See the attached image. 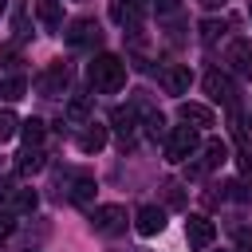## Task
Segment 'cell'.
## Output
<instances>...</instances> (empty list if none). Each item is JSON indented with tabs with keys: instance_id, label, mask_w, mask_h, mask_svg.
Segmentation results:
<instances>
[{
	"instance_id": "1",
	"label": "cell",
	"mask_w": 252,
	"mask_h": 252,
	"mask_svg": "<svg viewBox=\"0 0 252 252\" xmlns=\"http://www.w3.org/2000/svg\"><path fill=\"white\" fill-rule=\"evenodd\" d=\"M87 79H91V87H94L98 94H118V91L126 87V63H122L118 55L102 51V55H94V59H91Z\"/></svg>"
},
{
	"instance_id": "2",
	"label": "cell",
	"mask_w": 252,
	"mask_h": 252,
	"mask_svg": "<svg viewBox=\"0 0 252 252\" xmlns=\"http://www.w3.org/2000/svg\"><path fill=\"white\" fill-rule=\"evenodd\" d=\"M91 228H94L98 236H118V232H126V209H122V205H98V209H91Z\"/></svg>"
},
{
	"instance_id": "3",
	"label": "cell",
	"mask_w": 252,
	"mask_h": 252,
	"mask_svg": "<svg viewBox=\"0 0 252 252\" xmlns=\"http://www.w3.org/2000/svg\"><path fill=\"white\" fill-rule=\"evenodd\" d=\"M201 150V134L193 130V126H177L173 134H169V142H165V158L169 161H185V158H193Z\"/></svg>"
},
{
	"instance_id": "4",
	"label": "cell",
	"mask_w": 252,
	"mask_h": 252,
	"mask_svg": "<svg viewBox=\"0 0 252 252\" xmlns=\"http://www.w3.org/2000/svg\"><path fill=\"white\" fill-rule=\"evenodd\" d=\"M67 43L71 47H98L102 43V28L94 20H87V16L83 20H71L67 24Z\"/></svg>"
},
{
	"instance_id": "5",
	"label": "cell",
	"mask_w": 252,
	"mask_h": 252,
	"mask_svg": "<svg viewBox=\"0 0 252 252\" xmlns=\"http://www.w3.org/2000/svg\"><path fill=\"white\" fill-rule=\"evenodd\" d=\"M185 240H189V248H209V244L217 240V224H213L209 217H201V213H189V220H185Z\"/></svg>"
},
{
	"instance_id": "6",
	"label": "cell",
	"mask_w": 252,
	"mask_h": 252,
	"mask_svg": "<svg viewBox=\"0 0 252 252\" xmlns=\"http://www.w3.org/2000/svg\"><path fill=\"white\" fill-rule=\"evenodd\" d=\"M35 87H39V94H43V98L63 94V91H67V63H63V59H55V63L39 75V83H35Z\"/></svg>"
},
{
	"instance_id": "7",
	"label": "cell",
	"mask_w": 252,
	"mask_h": 252,
	"mask_svg": "<svg viewBox=\"0 0 252 252\" xmlns=\"http://www.w3.org/2000/svg\"><path fill=\"white\" fill-rule=\"evenodd\" d=\"M205 91H209V98H217V102H224V106H236V83H232L228 75L209 71V75H205Z\"/></svg>"
},
{
	"instance_id": "8",
	"label": "cell",
	"mask_w": 252,
	"mask_h": 252,
	"mask_svg": "<svg viewBox=\"0 0 252 252\" xmlns=\"http://www.w3.org/2000/svg\"><path fill=\"white\" fill-rule=\"evenodd\" d=\"M134 228H138V236H158V232L165 228V209H158V205H142L138 217H134Z\"/></svg>"
},
{
	"instance_id": "9",
	"label": "cell",
	"mask_w": 252,
	"mask_h": 252,
	"mask_svg": "<svg viewBox=\"0 0 252 252\" xmlns=\"http://www.w3.org/2000/svg\"><path fill=\"white\" fill-rule=\"evenodd\" d=\"M177 118L185 122V126H193V130H209L217 118H213V110L209 106H201V102H181L177 106Z\"/></svg>"
},
{
	"instance_id": "10",
	"label": "cell",
	"mask_w": 252,
	"mask_h": 252,
	"mask_svg": "<svg viewBox=\"0 0 252 252\" xmlns=\"http://www.w3.org/2000/svg\"><path fill=\"white\" fill-rule=\"evenodd\" d=\"M110 20L118 28H138L142 20V0H110Z\"/></svg>"
},
{
	"instance_id": "11",
	"label": "cell",
	"mask_w": 252,
	"mask_h": 252,
	"mask_svg": "<svg viewBox=\"0 0 252 252\" xmlns=\"http://www.w3.org/2000/svg\"><path fill=\"white\" fill-rule=\"evenodd\" d=\"M189 83H193V75H189V67H181V63H169V67L161 71V87H165L169 94H185Z\"/></svg>"
},
{
	"instance_id": "12",
	"label": "cell",
	"mask_w": 252,
	"mask_h": 252,
	"mask_svg": "<svg viewBox=\"0 0 252 252\" xmlns=\"http://www.w3.org/2000/svg\"><path fill=\"white\" fill-rule=\"evenodd\" d=\"M110 126H114V134H118L122 142H126V138H134V130H138V110H134V106H114Z\"/></svg>"
},
{
	"instance_id": "13",
	"label": "cell",
	"mask_w": 252,
	"mask_h": 252,
	"mask_svg": "<svg viewBox=\"0 0 252 252\" xmlns=\"http://www.w3.org/2000/svg\"><path fill=\"white\" fill-rule=\"evenodd\" d=\"M228 67L236 75H252V39H236L228 47Z\"/></svg>"
},
{
	"instance_id": "14",
	"label": "cell",
	"mask_w": 252,
	"mask_h": 252,
	"mask_svg": "<svg viewBox=\"0 0 252 252\" xmlns=\"http://www.w3.org/2000/svg\"><path fill=\"white\" fill-rule=\"evenodd\" d=\"M35 16L47 32H59L63 28V0H39L35 4Z\"/></svg>"
},
{
	"instance_id": "15",
	"label": "cell",
	"mask_w": 252,
	"mask_h": 252,
	"mask_svg": "<svg viewBox=\"0 0 252 252\" xmlns=\"http://www.w3.org/2000/svg\"><path fill=\"white\" fill-rule=\"evenodd\" d=\"M102 146H106V126L87 122V126H83V134H79V150H83V154H98Z\"/></svg>"
},
{
	"instance_id": "16",
	"label": "cell",
	"mask_w": 252,
	"mask_h": 252,
	"mask_svg": "<svg viewBox=\"0 0 252 252\" xmlns=\"http://www.w3.org/2000/svg\"><path fill=\"white\" fill-rule=\"evenodd\" d=\"M43 165H47V161H43V150H39V146H24V150L16 154V169H20V173H39Z\"/></svg>"
},
{
	"instance_id": "17",
	"label": "cell",
	"mask_w": 252,
	"mask_h": 252,
	"mask_svg": "<svg viewBox=\"0 0 252 252\" xmlns=\"http://www.w3.org/2000/svg\"><path fill=\"white\" fill-rule=\"evenodd\" d=\"M224 158H228V146H224V142H217V138H213V142H205V158H201V161H197V165H201V169H205V173H209V169H217V165H220V161H224Z\"/></svg>"
},
{
	"instance_id": "18",
	"label": "cell",
	"mask_w": 252,
	"mask_h": 252,
	"mask_svg": "<svg viewBox=\"0 0 252 252\" xmlns=\"http://www.w3.org/2000/svg\"><path fill=\"white\" fill-rule=\"evenodd\" d=\"M24 94H28V79H24V75H12V79L0 83V98H4V102H20Z\"/></svg>"
},
{
	"instance_id": "19",
	"label": "cell",
	"mask_w": 252,
	"mask_h": 252,
	"mask_svg": "<svg viewBox=\"0 0 252 252\" xmlns=\"http://www.w3.org/2000/svg\"><path fill=\"white\" fill-rule=\"evenodd\" d=\"M35 205H39L35 189H12V213H16V217H24V213H35Z\"/></svg>"
},
{
	"instance_id": "20",
	"label": "cell",
	"mask_w": 252,
	"mask_h": 252,
	"mask_svg": "<svg viewBox=\"0 0 252 252\" xmlns=\"http://www.w3.org/2000/svg\"><path fill=\"white\" fill-rule=\"evenodd\" d=\"M67 197H71L75 205H91V197H94V181H91V177H75L71 189H67Z\"/></svg>"
},
{
	"instance_id": "21",
	"label": "cell",
	"mask_w": 252,
	"mask_h": 252,
	"mask_svg": "<svg viewBox=\"0 0 252 252\" xmlns=\"http://www.w3.org/2000/svg\"><path fill=\"white\" fill-rule=\"evenodd\" d=\"M20 134H24V146H39L47 126H43V118H28V122H20Z\"/></svg>"
},
{
	"instance_id": "22",
	"label": "cell",
	"mask_w": 252,
	"mask_h": 252,
	"mask_svg": "<svg viewBox=\"0 0 252 252\" xmlns=\"http://www.w3.org/2000/svg\"><path fill=\"white\" fill-rule=\"evenodd\" d=\"M67 118L79 122V126H87V122H91V102H87V98H71V102H67Z\"/></svg>"
},
{
	"instance_id": "23",
	"label": "cell",
	"mask_w": 252,
	"mask_h": 252,
	"mask_svg": "<svg viewBox=\"0 0 252 252\" xmlns=\"http://www.w3.org/2000/svg\"><path fill=\"white\" fill-rule=\"evenodd\" d=\"M20 134V118L8 110V106H0V142H8V138H16Z\"/></svg>"
},
{
	"instance_id": "24",
	"label": "cell",
	"mask_w": 252,
	"mask_h": 252,
	"mask_svg": "<svg viewBox=\"0 0 252 252\" xmlns=\"http://www.w3.org/2000/svg\"><path fill=\"white\" fill-rule=\"evenodd\" d=\"M161 189H165V205H169V209H181V205H185V189H181L177 181H165Z\"/></svg>"
},
{
	"instance_id": "25",
	"label": "cell",
	"mask_w": 252,
	"mask_h": 252,
	"mask_svg": "<svg viewBox=\"0 0 252 252\" xmlns=\"http://www.w3.org/2000/svg\"><path fill=\"white\" fill-rule=\"evenodd\" d=\"M220 32H224V20H205V24H201V39H205V43H217Z\"/></svg>"
},
{
	"instance_id": "26",
	"label": "cell",
	"mask_w": 252,
	"mask_h": 252,
	"mask_svg": "<svg viewBox=\"0 0 252 252\" xmlns=\"http://www.w3.org/2000/svg\"><path fill=\"white\" fill-rule=\"evenodd\" d=\"M146 130H150L154 138H161V134H165V118H161V114H146Z\"/></svg>"
},
{
	"instance_id": "27",
	"label": "cell",
	"mask_w": 252,
	"mask_h": 252,
	"mask_svg": "<svg viewBox=\"0 0 252 252\" xmlns=\"http://www.w3.org/2000/svg\"><path fill=\"white\" fill-rule=\"evenodd\" d=\"M236 252H252V224L236 228Z\"/></svg>"
},
{
	"instance_id": "28",
	"label": "cell",
	"mask_w": 252,
	"mask_h": 252,
	"mask_svg": "<svg viewBox=\"0 0 252 252\" xmlns=\"http://www.w3.org/2000/svg\"><path fill=\"white\" fill-rule=\"evenodd\" d=\"M236 165H240V173H252V146H240V154H236Z\"/></svg>"
},
{
	"instance_id": "29",
	"label": "cell",
	"mask_w": 252,
	"mask_h": 252,
	"mask_svg": "<svg viewBox=\"0 0 252 252\" xmlns=\"http://www.w3.org/2000/svg\"><path fill=\"white\" fill-rule=\"evenodd\" d=\"M16 228V213H0V236H8Z\"/></svg>"
},
{
	"instance_id": "30",
	"label": "cell",
	"mask_w": 252,
	"mask_h": 252,
	"mask_svg": "<svg viewBox=\"0 0 252 252\" xmlns=\"http://www.w3.org/2000/svg\"><path fill=\"white\" fill-rule=\"evenodd\" d=\"M158 4V12H177L181 8V0H154Z\"/></svg>"
},
{
	"instance_id": "31",
	"label": "cell",
	"mask_w": 252,
	"mask_h": 252,
	"mask_svg": "<svg viewBox=\"0 0 252 252\" xmlns=\"http://www.w3.org/2000/svg\"><path fill=\"white\" fill-rule=\"evenodd\" d=\"M201 8H224V0H197Z\"/></svg>"
},
{
	"instance_id": "32",
	"label": "cell",
	"mask_w": 252,
	"mask_h": 252,
	"mask_svg": "<svg viewBox=\"0 0 252 252\" xmlns=\"http://www.w3.org/2000/svg\"><path fill=\"white\" fill-rule=\"evenodd\" d=\"M4 8H8V0H0V12H4Z\"/></svg>"
},
{
	"instance_id": "33",
	"label": "cell",
	"mask_w": 252,
	"mask_h": 252,
	"mask_svg": "<svg viewBox=\"0 0 252 252\" xmlns=\"http://www.w3.org/2000/svg\"><path fill=\"white\" fill-rule=\"evenodd\" d=\"M248 20H252V0H248Z\"/></svg>"
},
{
	"instance_id": "34",
	"label": "cell",
	"mask_w": 252,
	"mask_h": 252,
	"mask_svg": "<svg viewBox=\"0 0 252 252\" xmlns=\"http://www.w3.org/2000/svg\"><path fill=\"white\" fill-rule=\"evenodd\" d=\"M126 252H142V248H126Z\"/></svg>"
},
{
	"instance_id": "35",
	"label": "cell",
	"mask_w": 252,
	"mask_h": 252,
	"mask_svg": "<svg viewBox=\"0 0 252 252\" xmlns=\"http://www.w3.org/2000/svg\"><path fill=\"white\" fill-rule=\"evenodd\" d=\"M248 122H252V110H248Z\"/></svg>"
}]
</instances>
